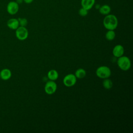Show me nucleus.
I'll return each instance as SVG.
<instances>
[{
  "mask_svg": "<svg viewBox=\"0 0 133 133\" xmlns=\"http://www.w3.org/2000/svg\"><path fill=\"white\" fill-rule=\"evenodd\" d=\"M47 77L49 80L55 81L57 80L59 77L58 72L56 70H50L47 73Z\"/></svg>",
  "mask_w": 133,
  "mask_h": 133,
  "instance_id": "nucleus-13",
  "label": "nucleus"
},
{
  "mask_svg": "<svg viewBox=\"0 0 133 133\" xmlns=\"http://www.w3.org/2000/svg\"><path fill=\"white\" fill-rule=\"evenodd\" d=\"M11 77V72L8 69H4L0 72V77L4 81L8 80Z\"/></svg>",
  "mask_w": 133,
  "mask_h": 133,
  "instance_id": "nucleus-11",
  "label": "nucleus"
},
{
  "mask_svg": "<svg viewBox=\"0 0 133 133\" xmlns=\"http://www.w3.org/2000/svg\"><path fill=\"white\" fill-rule=\"evenodd\" d=\"M19 26L25 27L28 24V20L25 18H18Z\"/></svg>",
  "mask_w": 133,
  "mask_h": 133,
  "instance_id": "nucleus-17",
  "label": "nucleus"
},
{
  "mask_svg": "<svg viewBox=\"0 0 133 133\" xmlns=\"http://www.w3.org/2000/svg\"><path fill=\"white\" fill-rule=\"evenodd\" d=\"M7 26L10 29L16 30L19 26V23L18 19L10 18L7 21Z\"/></svg>",
  "mask_w": 133,
  "mask_h": 133,
  "instance_id": "nucleus-10",
  "label": "nucleus"
},
{
  "mask_svg": "<svg viewBox=\"0 0 133 133\" xmlns=\"http://www.w3.org/2000/svg\"><path fill=\"white\" fill-rule=\"evenodd\" d=\"M102 85L105 89H110L113 86V82L109 78H105L102 82Z\"/></svg>",
  "mask_w": 133,
  "mask_h": 133,
  "instance_id": "nucleus-15",
  "label": "nucleus"
},
{
  "mask_svg": "<svg viewBox=\"0 0 133 133\" xmlns=\"http://www.w3.org/2000/svg\"><path fill=\"white\" fill-rule=\"evenodd\" d=\"M88 10L87 9L81 7L79 10H78V14L79 16L82 17H85L88 15Z\"/></svg>",
  "mask_w": 133,
  "mask_h": 133,
  "instance_id": "nucleus-18",
  "label": "nucleus"
},
{
  "mask_svg": "<svg viewBox=\"0 0 133 133\" xmlns=\"http://www.w3.org/2000/svg\"><path fill=\"white\" fill-rule=\"evenodd\" d=\"M105 38L108 41H112L113 40L116 36L115 32L114 30H108V31L105 33Z\"/></svg>",
  "mask_w": 133,
  "mask_h": 133,
  "instance_id": "nucleus-16",
  "label": "nucleus"
},
{
  "mask_svg": "<svg viewBox=\"0 0 133 133\" xmlns=\"http://www.w3.org/2000/svg\"><path fill=\"white\" fill-rule=\"evenodd\" d=\"M16 36L20 41H24L26 39L29 35V32L27 29L24 26H19L16 30Z\"/></svg>",
  "mask_w": 133,
  "mask_h": 133,
  "instance_id": "nucleus-4",
  "label": "nucleus"
},
{
  "mask_svg": "<svg viewBox=\"0 0 133 133\" xmlns=\"http://www.w3.org/2000/svg\"><path fill=\"white\" fill-rule=\"evenodd\" d=\"M117 64L119 68L122 70L127 71L130 68L131 61L128 57L122 56L118 58L117 60Z\"/></svg>",
  "mask_w": 133,
  "mask_h": 133,
  "instance_id": "nucleus-2",
  "label": "nucleus"
},
{
  "mask_svg": "<svg viewBox=\"0 0 133 133\" xmlns=\"http://www.w3.org/2000/svg\"><path fill=\"white\" fill-rule=\"evenodd\" d=\"M77 81V78L73 74H69L64 76L63 79V84L68 87H70L74 86Z\"/></svg>",
  "mask_w": 133,
  "mask_h": 133,
  "instance_id": "nucleus-5",
  "label": "nucleus"
},
{
  "mask_svg": "<svg viewBox=\"0 0 133 133\" xmlns=\"http://www.w3.org/2000/svg\"><path fill=\"white\" fill-rule=\"evenodd\" d=\"M74 75L77 78L82 79L85 77L86 75V72L84 69L79 68L76 70Z\"/></svg>",
  "mask_w": 133,
  "mask_h": 133,
  "instance_id": "nucleus-14",
  "label": "nucleus"
},
{
  "mask_svg": "<svg viewBox=\"0 0 133 133\" xmlns=\"http://www.w3.org/2000/svg\"><path fill=\"white\" fill-rule=\"evenodd\" d=\"M16 2L19 5L20 4H22L23 2V0H16Z\"/></svg>",
  "mask_w": 133,
  "mask_h": 133,
  "instance_id": "nucleus-21",
  "label": "nucleus"
},
{
  "mask_svg": "<svg viewBox=\"0 0 133 133\" xmlns=\"http://www.w3.org/2000/svg\"><path fill=\"white\" fill-rule=\"evenodd\" d=\"M118 19L116 16L113 14H108L103 20V25L108 30H114L118 25Z\"/></svg>",
  "mask_w": 133,
  "mask_h": 133,
  "instance_id": "nucleus-1",
  "label": "nucleus"
},
{
  "mask_svg": "<svg viewBox=\"0 0 133 133\" xmlns=\"http://www.w3.org/2000/svg\"><path fill=\"white\" fill-rule=\"evenodd\" d=\"M112 53L115 57L118 58L123 56L124 54V48L121 45H116L114 47L112 50Z\"/></svg>",
  "mask_w": 133,
  "mask_h": 133,
  "instance_id": "nucleus-8",
  "label": "nucleus"
},
{
  "mask_svg": "<svg viewBox=\"0 0 133 133\" xmlns=\"http://www.w3.org/2000/svg\"><path fill=\"white\" fill-rule=\"evenodd\" d=\"M96 74L98 77L101 79H105L110 77L111 75V71L108 66L102 65L97 69Z\"/></svg>",
  "mask_w": 133,
  "mask_h": 133,
  "instance_id": "nucleus-3",
  "label": "nucleus"
},
{
  "mask_svg": "<svg viewBox=\"0 0 133 133\" xmlns=\"http://www.w3.org/2000/svg\"><path fill=\"white\" fill-rule=\"evenodd\" d=\"M96 0H81V5L82 7L89 10L95 4Z\"/></svg>",
  "mask_w": 133,
  "mask_h": 133,
  "instance_id": "nucleus-9",
  "label": "nucleus"
},
{
  "mask_svg": "<svg viewBox=\"0 0 133 133\" xmlns=\"http://www.w3.org/2000/svg\"><path fill=\"white\" fill-rule=\"evenodd\" d=\"M23 2L25 3V4H31L34 0H23Z\"/></svg>",
  "mask_w": 133,
  "mask_h": 133,
  "instance_id": "nucleus-19",
  "label": "nucleus"
},
{
  "mask_svg": "<svg viewBox=\"0 0 133 133\" xmlns=\"http://www.w3.org/2000/svg\"><path fill=\"white\" fill-rule=\"evenodd\" d=\"M98 10L100 14H101L102 15L106 16L110 13L111 8L109 5L104 4V5H101Z\"/></svg>",
  "mask_w": 133,
  "mask_h": 133,
  "instance_id": "nucleus-12",
  "label": "nucleus"
},
{
  "mask_svg": "<svg viewBox=\"0 0 133 133\" xmlns=\"http://www.w3.org/2000/svg\"><path fill=\"white\" fill-rule=\"evenodd\" d=\"M19 9V4L16 1L9 2L6 6V10L7 12L11 15H16L18 12Z\"/></svg>",
  "mask_w": 133,
  "mask_h": 133,
  "instance_id": "nucleus-6",
  "label": "nucleus"
},
{
  "mask_svg": "<svg viewBox=\"0 0 133 133\" xmlns=\"http://www.w3.org/2000/svg\"><path fill=\"white\" fill-rule=\"evenodd\" d=\"M94 6H95V8L96 9H99V8H100V5L99 4H95L94 5Z\"/></svg>",
  "mask_w": 133,
  "mask_h": 133,
  "instance_id": "nucleus-20",
  "label": "nucleus"
},
{
  "mask_svg": "<svg viewBox=\"0 0 133 133\" xmlns=\"http://www.w3.org/2000/svg\"><path fill=\"white\" fill-rule=\"evenodd\" d=\"M57 88V85L55 81L50 80L46 83L44 87V90L47 94L52 95L56 92Z\"/></svg>",
  "mask_w": 133,
  "mask_h": 133,
  "instance_id": "nucleus-7",
  "label": "nucleus"
}]
</instances>
